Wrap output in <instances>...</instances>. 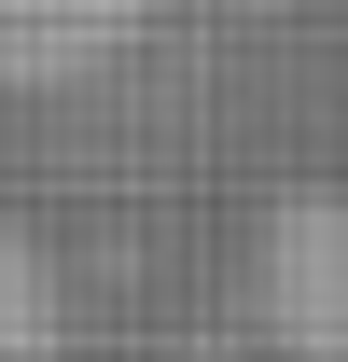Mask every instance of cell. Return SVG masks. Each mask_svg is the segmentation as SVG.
Wrapping results in <instances>:
<instances>
[{"label": "cell", "instance_id": "6da1fadb", "mask_svg": "<svg viewBox=\"0 0 348 362\" xmlns=\"http://www.w3.org/2000/svg\"><path fill=\"white\" fill-rule=\"evenodd\" d=\"M251 334L265 362H348V181H293L251 223Z\"/></svg>", "mask_w": 348, "mask_h": 362}, {"label": "cell", "instance_id": "7a4b0ae2", "mask_svg": "<svg viewBox=\"0 0 348 362\" xmlns=\"http://www.w3.org/2000/svg\"><path fill=\"white\" fill-rule=\"evenodd\" d=\"M153 28V0H0V84H98Z\"/></svg>", "mask_w": 348, "mask_h": 362}, {"label": "cell", "instance_id": "3957f363", "mask_svg": "<svg viewBox=\"0 0 348 362\" xmlns=\"http://www.w3.org/2000/svg\"><path fill=\"white\" fill-rule=\"evenodd\" d=\"M56 349H70V293H56L42 237L0 223V362H56Z\"/></svg>", "mask_w": 348, "mask_h": 362}]
</instances>
